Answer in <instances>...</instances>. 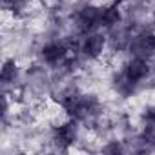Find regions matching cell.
Masks as SVG:
<instances>
[{"label": "cell", "instance_id": "obj_6", "mask_svg": "<svg viewBox=\"0 0 155 155\" xmlns=\"http://www.w3.org/2000/svg\"><path fill=\"white\" fill-rule=\"evenodd\" d=\"M75 137H77V128H75L73 122H68V124H64L57 130V142H60L64 146L71 144L75 140Z\"/></svg>", "mask_w": 155, "mask_h": 155}, {"label": "cell", "instance_id": "obj_3", "mask_svg": "<svg viewBox=\"0 0 155 155\" xmlns=\"http://www.w3.org/2000/svg\"><path fill=\"white\" fill-rule=\"evenodd\" d=\"M126 77L130 81H133L135 84L139 82V81H142L144 77L150 73V66H148V62L142 58V57H135L128 66H126Z\"/></svg>", "mask_w": 155, "mask_h": 155}, {"label": "cell", "instance_id": "obj_1", "mask_svg": "<svg viewBox=\"0 0 155 155\" xmlns=\"http://www.w3.org/2000/svg\"><path fill=\"white\" fill-rule=\"evenodd\" d=\"M131 51L135 53V57H148L155 51V35L151 33H144L139 35L133 42H131Z\"/></svg>", "mask_w": 155, "mask_h": 155}, {"label": "cell", "instance_id": "obj_7", "mask_svg": "<svg viewBox=\"0 0 155 155\" xmlns=\"http://www.w3.org/2000/svg\"><path fill=\"white\" fill-rule=\"evenodd\" d=\"M120 20V13L117 8H108V9H102V20H101V26H115L117 22Z\"/></svg>", "mask_w": 155, "mask_h": 155}, {"label": "cell", "instance_id": "obj_4", "mask_svg": "<svg viewBox=\"0 0 155 155\" xmlns=\"http://www.w3.org/2000/svg\"><path fill=\"white\" fill-rule=\"evenodd\" d=\"M66 48L62 46V44H57V42H53V44H48L44 49H42V57H44V60L46 62H49V64H57V62H60L64 57H66Z\"/></svg>", "mask_w": 155, "mask_h": 155}, {"label": "cell", "instance_id": "obj_8", "mask_svg": "<svg viewBox=\"0 0 155 155\" xmlns=\"http://www.w3.org/2000/svg\"><path fill=\"white\" fill-rule=\"evenodd\" d=\"M0 77H2V81H4V82H11V81H15V77H17V64H15V60H6V62H4Z\"/></svg>", "mask_w": 155, "mask_h": 155}, {"label": "cell", "instance_id": "obj_2", "mask_svg": "<svg viewBox=\"0 0 155 155\" xmlns=\"http://www.w3.org/2000/svg\"><path fill=\"white\" fill-rule=\"evenodd\" d=\"M101 20H102V9H99V8L88 6V8H84V9L79 13V26H81V29H84V31H88V29L99 26Z\"/></svg>", "mask_w": 155, "mask_h": 155}, {"label": "cell", "instance_id": "obj_5", "mask_svg": "<svg viewBox=\"0 0 155 155\" xmlns=\"http://www.w3.org/2000/svg\"><path fill=\"white\" fill-rule=\"evenodd\" d=\"M106 46V40L102 35H90L84 42V53L90 57H99Z\"/></svg>", "mask_w": 155, "mask_h": 155}]
</instances>
